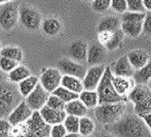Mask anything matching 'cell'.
<instances>
[{
	"instance_id": "cell-21",
	"label": "cell",
	"mask_w": 151,
	"mask_h": 137,
	"mask_svg": "<svg viewBox=\"0 0 151 137\" xmlns=\"http://www.w3.org/2000/svg\"><path fill=\"white\" fill-rule=\"evenodd\" d=\"M65 112L68 115H74V117H86V112H88V108H86V106L79 99H76L66 103Z\"/></svg>"
},
{
	"instance_id": "cell-47",
	"label": "cell",
	"mask_w": 151,
	"mask_h": 137,
	"mask_svg": "<svg viewBox=\"0 0 151 137\" xmlns=\"http://www.w3.org/2000/svg\"><path fill=\"white\" fill-rule=\"evenodd\" d=\"M100 137H112V136L109 135V134H103V135H101Z\"/></svg>"
},
{
	"instance_id": "cell-40",
	"label": "cell",
	"mask_w": 151,
	"mask_h": 137,
	"mask_svg": "<svg viewBox=\"0 0 151 137\" xmlns=\"http://www.w3.org/2000/svg\"><path fill=\"white\" fill-rule=\"evenodd\" d=\"M110 7L116 12L124 14L127 10V0H111V6Z\"/></svg>"
},
{
	"instance_id": "cell-7",
	"label": "cell",
	"mask_w": 151,
	"mask_h": 137,
	"mask_svg": "<svg viewBox=\"0 0 151 137\" xmlns=\"http://www.w3.org/2000/svg\"><path fill=\"white\" fill-rule=\"evenodd\" d=\"M58 69L63 75H70L83 80L86 73V68L84 65L75 62L71 59H62L58 62Z\"/></svg>"
},
{
	"instance_id": "cell-51",
	"label": "cell",
	"mask_w": 151,
	"mask_h": 137,
	"mask_svg": "<svg viewBox=\"0 0 151 137\" xmlns=\"http://www.w3.org/2000/svg\"><path fill=\"white\" fill-rule=\"evenodd\" d=\"M91 1H93V0H91Z\"/></svg>"
},
{
	"instance_id": "cell-34",
	"label": "cell",
	"mask_w": 151,
	"mask_h": 137,
	"mask_svg": "<svg viewBox=\"0 0 151 137\" xmlns=\"http://www.w3.org/2000/svg\"><path fill=\"white\" fill-rule=\"evenodd\" d=\"M146 14H142V12H127L122 14L121 16V23H137V22H143L145 19Z\"/></svg>"
},
{
	"instance_id": "cell-31",
	"label": "cell",
	"mask_w": 151,
	"mask_h": 137,
	"mask_svg": "<svg viewBox=\"0 0 151 137\" xmlns=\"http://www.w3.org/2000/svg\"><path fill=\"white\" fill-rule=\"evenodd\" d=\"M95 131V123L88 117H82L79 119V135L90 136Z\"/></svg>"
},
{
	"instance_id": "cell-20",
	"label": "cell",
	"mask_w": 151,
	"mask_h": 137,
	"mask_svg": "<svg viewBox=\"0 0 151 137\" xmlns=\"http://www.w3.org/2000/svg\"><path fill=\"white\" fill-rule=\"evenodd\" d=\"M112 83L115 89V91L120 96L127 97V93L131 91V89L134 87L132 78H121V76H112Z\"/></svg>"
},
{
	"instance_id": "cell-11",
	"label": "cell",
	"mask_w": 151,
	"mask_h": 137,
	"mask_svg": "<svg viewBox=\"0 0 151 137\" xmlns=\"http://www.w3.org/2000/svg\"><path fill=\"white\" fill-rule=\"evenodd\" d=\"M104 71H105V67L103 65L91 66L90 69H88L83 80H82L83 90L96 91L102 78H103Z\"/></svg>"
},
{
	"instance_id": "cell-6",
	"label": "cell",
	"mask_w": 151,
	"mask_h": 137,
	"mask_svg": "<svg viewBox=\"0 0 151 137\" xmlns=\"http://www.w3.org/2000/svg\"><path fill=\"white\" fill-rule=\"evenodd\" d=\"M19 22L29 31H37L41 25V16L34 7L23 4L19 7Z\"/></svg>"
},
{
	"instance_id": "cell-17",
	"label": "cell",
	"mask_w": 151,
	"mask_h": 137,
	"mask_svg": "<svg viewBox=\"0 0 151 137\" xmlns=\"http://www.w3.org/2000/svg\"><path fill=\"white\" fill-rule=\"evenodd\" d=\"M127 56L131 65L136 71L141 69L149 62V54L144 50H133L127 53Z\"/></svg>"
},
{
	"instance_id": "cell-12",
	"label": "cell",
	"mask_w": 151,
	"mask_h": 137,
	"mask_svg": "<svg viewBox=\"0 0 151 137\" xmlns=\"http://www.w3.org/2000/svg\"><path fill=\"white\" fill-rule=\"evenodd\" d=\"M111 72L114 76H121V78H133L134 74H135L136 70L131 65L127 56L124 55L117 59L115 62L112 63L111 66H109Z\"/></svg>"
},
{
	"instance_id": "cell-15",
	"label": "cell",
	"mask_w": 151,
	"mask_h": 137,
	"mask_svg": "<svg viewBox=\"0 0 151 137\" xmlns=\"http://www.w3.org/2000/svg\"><path fill=\"white\" fill-rule=\"evenodd\" d=\"M39 112L42 119L44 120V122L50 126L62 124L64 122V120H65V117H67V113L65 112V110H56L46 105H44L39 110Z\"/></svg>"
},
{
	"instance_id": "cell-41",
	"label": "cell",
	"mask_w": 151,
	"mask_h": 137,
	"mask_svg": "<svg viewBox=\"0 0 151 137\" xmlns=\"http://www.w3.org/2000/svg\"><path fill=\"white\" fill-rule=\"evenodd\" d=\"M67 134V130L65 129V126L62 124L52 126L50 129V137H64Z\"/></svg>"
},
{
	"instance_id": "cell-19",
	"label": "cell",
	"mask_w": 151,
	"mask_h": 137,
	"mask_svg": "<svg viewBox=\"0 0 151 137\" xmlns=\"http://www.w3.org/2000/svg\"><path fill=\"white\" fill-rule=\"evenodd\" d=\"M121 28V21L117 17H106V18L102 19L100 23L98 24V33L101 32H108V33H112Z\"/></svg>"
},
{
	"instance_id": "cell-44",
	"label": "cell",
	"mask_w": 151,
	"mask_h": 137,
	"mask_svg": "<svg viewBox=\"0 0 151 137\" xmlns=\"http://www.w3.org/2000/svg\"><path fill=\"white\" fill-rule=\"evenodd\" d=\"M143 3L145 9L148 10V12H151V0H143Z\"/></svg>"
},
{
	"instance_id": "cell-14",
	"label": "cell",
	"mask_w": 151,
	"mask_h": 137,
	"mask_svg": "<svg viewBox=\"0 0 151 137\" xmlns=\"http://www.w3.org/2000/svg\"><path fill=\"white\" fill-rule=\"evenodd\" d=\"M106 49L99 41L93 42L88 48V58L86 61L91 66L100 65L106 59Z\"/></svg>"
},
{
	"instance_id": "cell-10",
	"label": "cell",
	"mask_w": 151,
	"mask_h": 137,
	"mask_svg": "<svg viewBox=\"0 0 151 137\" xmlns=\"http://www.w3.org/2000/svg\"><path fill=\"white\" fill-rule=\"evenodd\" d=\"M32 113H33V111L29 107L27 102L23 100L9 113V115L7 117V121L9 122V124L12 127H16L18 125L26 123L32 117Z\"/></svg>"
},
{
	"instance_id": "cell-13",
	"label": "cell",
	"mask_w": 151,
	"mask_h": 137,
	"mask_svg": "<svg viewBox=\"0 0 151 137\" xmlns=\"http://www.w3.org/2000/svg\"><path fill=\"white\" fill-rule=\"evenodd\" d=\"M123 36H124V34H123L121 28L117 31L112 32V33L101 32V33H99V42L105 46L106 50L113 51L120 46V43L123 40Z\"/></svg>"
},
{
	"instance_id": "cell-23",
	"label": "cell",
	"mask_w": 151,
	"mask_h": 137,
	"mask_svg": "<svg viewBox=\"0 0 151 137\" xmlns=\"http://www.w3.org/2000/svg\"><path fill=\"white\" fill-rule=\"evenodd\" d=\"M61 86L66 89L70 90L71 92L76 94H80L83 91V85H82V80L77 78L70 75H63L62 76V82Z\"/></svg>"
},
{
	"instance_id": "cell-29",
	"label": "cell",
	"mask_w": 151,
	"mask_h": 137,
	"mask_svg": "<svg viewBox=\"0 0 151 137\" xmlns=\"http://www.w3.org/2000/svg\"><path fill=\"white\" fill-rule=\"evenodd\" d=\"M0 56L12 59L17 62H21L23 60V57H24L22 50L18 46H5V48L1 49Z\"/></svg>"
},
{
	"instance_id": "cell-2",
	"label": "cell",
	"mask_w": 151,
	"mask_h": 137,
	"mask_svg": "<svg viewBox=\"0 0 151 137\" xmlns=\"http://www.w3.org/2000/svg\"><path fill=\"white\" fill-rule=\"evenodd\" d=\"M24 100L16 83L0 76V119H5Z\"/></svg>"
},
{
	"instance_id": "cell-8",
	"label": "cell",
	"mask_w": 151,
	"mask_h": 137,
	"mask_svg": "<svg viewBox=\"0 0 151 137\" xmlns=\"http://www.w3.org/2000/svg\"><path fill=\"white\" fill-rule=\"evenodd\" d=\"M50 94L44 90L40 83L36 86V88L25 98V101L29 105L32 111H39L47 102V99Z\"/></svg>"
},
{
	"instance_id": "cell-22",
	"label": "cell",
	"mask_w": 151,
	"mask_h": 137,
	"mask_svg": "<svg viewBox=\"0 0 151 137\" xmlns=\"http://www.w3.org/2000/svg\"><path fill=\"white\" fill-rule=\"evenodd\" d=\"M41 29L44 34L48 36H55L62 30V23L56 18H48L42 21Z\"/></svg>"
},
{
	"instance_id": "cell-9",
	"label": "cell",
	"mask_w": 151,
	"mask_h": 137,
	"mask_svg": "<svg viewBox=\"0 0 151 137\" xmlns=\"http://www.w3.org/2000/svg\"><path fill=\"white\" fill-rule=\"evenodd\" d=\"M62 76H63V74L61 73L59 69L48 68V69L44 70L42 72L39 80V83L44 88L45 91L52 94L57 88H59L61 86Z\"/></svg>"
},
{
	"instance_id": "cell-50",
	"label": "cell",
	"mask_w": 151,
	"mask_h": 137,
	"mask_svg": "<svg viewBox=\"0 0 151 137\" xmlns=\"http://www.w3.org/2000/svg\"><path fill=\"white\" fill-rule=\"evenodd\" d=\"M0 51H1V43H0Z\"/></svg>"
},
{
	"instance_id": "cell-30",
	"label": "cell",
	"mask_w": 151,
	"mask_h": 137,
	"mask_svg": "<svg viewBox=\"0 0 151 137\" xmlns=\"http://www.w3.org/2000/svg\"><path fill=\"white\" fill-rule=\"evenodd\" d=\"M52 94L55 96H57V97H59L62 101H64L65 103H68V102L73 101V100H76L79 98V94L73 93V92L66 89V88L62 87V86H60L59 88H57Z\"/></svg>"
},
{
	"instance_id": "cell-16",
	"label": "cell",
	"mask_w": 151,
	"mask_h": 137,
	"mask_svg": "<svg viewBox=\"0 0 151 137\" xmlns=\"http://www.w3.org/2000/svg\"><path fill=\"white\" fill-rule=\"evenodd\" d=\"M88 46L82 40H75L69 46V56L71 60L78 63L86 61Z\"/></svg>"
},
{
	"instance_id": "cell-39",
	"label": "cell",
	"mask_w": 151,
	"mask_h": 137,
	"mask_svg": "<svg viewBox=\"0 0 151 137\" xmlns=\"http://www.w3.org/2000/svg\"><path fill=\"white\" fill-rule=\"evenodd\" d=\"M0 137H14L12 126L5 119H0Z\"/></svg>"
},
{
	"instance_id": "cell-27",
	"label": "cell",
	"mask_w": 151,
	"mask_h": 137,
	"mask_svg": "<svg viewBox=\"0 0 151 137\" xmlns=\"http://www.w3.org/2000/svg\"><path fill=\"white\" fill-rule=\"evenodd\" d=\"M121 30L124 35H127L132 38H136L143 32V22L121 23Z\"/></svg>"
},
{
	"instance_id": "cell-45",
	"label": "cell",
	"mask_w": 151,
	"mask_h": 137,
	"mask_svg": "<svg viewBox=\"0 0 151 137\" xmlns=\"http://www.w3.org/2000/svg\"><path fill=\"white\" fill-rule=\"evenodd\" d=\"M64 137H80L78 133H67Z\"/></svg>"
},
{
	"instance_id": "cell-46",
	"label": "cell",
	"mask_w": 151,
	"mask_h": 137,
	"mask_svg": "<svg viewBox=\"0 0 151 137\" xmlns=\"http://www.w3.org/2000/svg\"><path fill=\"white\" fill-rule=\"evenodd\" d=\"M10 1H14V0H0V4L6 3V2H10Z\"/></svg>"
},
{
	"instance_id": "cell-49",
	"label": "cell",
	"mask_w": 151,
	"mask_h": 137,
	"mask_svg": "<svg viewBox=\"0 0 151 137\" xmlns=\"http://www.w3.org/2000/svg\"><path fill=\"white\" fill-rule=\"evenodd\" d=\"M18 137H27V136H25V135H19Z\"/></svg>"
},
{
	"instance_id": "cell-28",
	"label": "cell",
	"mask_w": 151,
	"mask_h": 137,
	"mask_svg": "<svg viewBox=\"0 0 151 137\" xmlns=\"http://www.w3.org/2000/svg\"><path fill=\"white\" fill-rule=\"evenodd\" d=\"M133 80L136 83L147 85V83L151 80V60H149V62L144 67L135 72Z\"/></svg>"
},
{
	"instance_id": "cell-36",
	"label": "cell",
	"mask_w": 151,
	"mask_h": 137,
	"mask_svg": "<svg viewBox=\"0 0 151 137\" xmlns=\"http://www.w3.org/2000/svg\"><path fill=\"white\" fill-rule=\"evenodd\" d=\"M45 105L48 106V107H50V108H52V109H56V110H65L66 103L64 101H62L59 97H57V96L50 94Z\"/></svg>"
},
{
	"instance_id": "cell-38",
	"label": "cell",
	"mask_w": 151,
	"mask_h": 137,
	"mask_svg": "<svg viewBox=\"0 0 151 137\" xmlns=\"http://www.w3.org/2000/svg\"><path fill=\"white\" fill-rule=\"evenodd\" d=\"M111 6V0H93L91 7L97 12H104Z\"/></svg>"
},
{
	"instance_id": "cell-37",
	"label": "cell",
	"mask_w": 151,
	"mask_h": 137,
	"mask_svg": "<svg viewBox=\"0 0 151 137\" xmlns=\"http://www.w3.org/2000/svg\"><path fill=\"white\" fill-rule=\"evenodd\" d=\"M127 10L134 12H142L146 14V9L144 7L143 0H127Z\"/></svg>"
},
{
	"instance_id": "cell-42",
	"label": "cell",
	"mask_w": 151,
	"mask_h": 137,
	"mask_svg": "<svg viewBox=\"0 0 151 137\" xmlns=\"http://www.w3.org/2000/svg\"><path fill=\"white\" fill-rule=\"evenodd\" d=\"M143 32L147 35H151V12H146L143 21Z\"/></svg>"
},
{
	"instance_id": "cell-43",
	"label": "cell",
	"mask_w": 151,
	"mask_h": 137,
	"mask_svg": "<svg viewBox=\"0 0 151 137\" xmlns=\"http://www.w3.org/2000/svg\"><path fill=\"white\" fill-rule=\"evenodd\" d=\"M141 119L143 120L146 127H147L148 130H149V133L151 134V112L148 113V115H143V117H141Z\"/></svg>"
},
{
	"instance_id": "cell-1",
	"label": "cell",
	"mask_w": 151,
	"mask_h": 137,
	"mask_svg": "<svg viewBox=\"0 0 151 137\" xmlns=\"http://www.w3.org/2000/svg\"><path fill=\"white\" fill-rule=\"evenodd\" d=\"M110 129L118 137H145L149 133L143 120L137 115H122Z\"/></svg>"
},
{
	"instance_id": "cell-32",
	"label": "cell",
	"mask_w": 151,
	"mask_h": 137,
	"mask_svg": "<svg viewBox=\"0 0 151 137\" xmlns=\"http://www.w3.org/2000/svg\"><path fill=\"white\" fill-rule=\"evenodd\" d=\"M134 110L138 117H143L145 115L151 112V96L145 98L139 103L134 104Z\"/></svg>"
},
{
	"instance_id": "cell-18",
	"label": "cell",
	"mask_w": 151,
	"mask_h": 137,
	"mask_svg": "<svg viewBox=\"0 0 151 137\" xmlns=\"http://www.w3.org/2000/svg\"><path fill=\"white\" fill-rule=\"evenodd\" d=\"M151 96V91L147 85H142V83H136L131 91L127 93V100L132 103L136 104L141 102L145 98Z\"/></svg>"
},
{
	"instance_id": "cell-24",
	"label": "cell",
	"mask_w": 151,
	"mask_h": 137,
	"mask_svg": "<svg viewBox=\"0 0 151 137\" xmlns=\"http://www.w3.org/2000/svg\"><path fill=\"white\" fill-rule=\"evenodd\" d=\"M30 75H31L30 70L26 66L18 65L14 70H12L9 73H7V78L9 82L14 83H19L22 82V80H26Z\"/></svg>"
},
{
	"instance_id": "cell-26",
	"label": "cell",
	"mask_w": 151,
	"mask_h": 137,
	"mask_svg": "<svg viewBox=\"0 0 151 137\" xmlns=\"http://www.w3.org/2000/svg\"><path fill=\"white\" fill-rule=\"evenodd\" d=\"M78 99L86 106V108H93L99 105V98H98L97 91L83 90L79 94V98Z\"/></svg>"
},
{
	"instance_id": "cell-25",
	"label": "cell",
	"mask_w": 151,
	"mask_h": 137,
	"mask_svg": "<svg viewBox=\"0 0 151 137\" xmlns=\"http://www.w3.org/2000/svg\"><path fill=\"white\" fill-rule=\"evenodd\" d=\"M38 83H39V80H38L36 76H33V75H30L29 78H27L26 80L19 83L18 88H19V91H20L21 95L24 98H26L27 96L35 89Z\"/></svg>"
},
{
	"instance_id": "cell-48",
	"label": "cell",
	"mask_w": 151,
	"mask_h": 137,
	"mask_svg": "<svg viewBox=\"0 0 151 137\" xmlns=\"http://www.w3.org/2000/svg\"><path fill=\"white\" fill-rule=\"evenodd\" d=\"M147 86H148V88L150 89V91H151V80H149V82L147 83Z\"/></svg>"
},
{
	"instance_id": "cell-4",
	"label": "cell",
	"mask_w": 151,
	"mask_h": 137,
	"mask_svg": "<svg viewBox=\"0 0 151 137\" xmlns=\"http://www.w3.org/2000/svg\"><path fill=\"white\" fill-rule=\"evenodd\" d=\"M125 104H101L95 107V117L101 124H113L124 115Z\"/></svg>"
},
{
	"instance_id": "cell-3",
	"label": "cell",
	"mask_w": 151,
	"mask_h": 137,
	"mask_svg": "<svg viewBox=\"0 0 151 137\" xmlns=\"http://www.w3.org/2000/svg\"><path fill=\"white\" fill-rule=\"evenodd\" d=\"M112 74L109 66L105 67L103 78L97 88L98 98H99V105L101 104H114V103H124L127 100V97L120 96L115 91L112 83Z\"/></svg>"
},
{
	"instance_id": "cell-5",
	"label": "cell",
	"mask_w": 151,
	"mask_h": 137,
	"mask_svg": "<svg viewBox=\"0 0 151 137\" xmlns=\"http://www.w3.org/2000/svg\"><path fill=\"white\" fill-rule=\"evenodd\" d=\"M19 4L16 1L0 4V28L12 31L19 23Z\"/></svg>"
},
{
	"instance_id": "cell-33",
	"label": "cell",
	"mask_w": 151,
	"mask_h": 137,
	"mask_svg": "<svg viewBox=\"0 0 151 137\" xmlns=\"http://www.w3.org/2000/svg\"><path fill=\"white\" fill-rule=\"evenodd\" d=\"M79 119L80 117L67 115V117L63 122V125L65 126L67 133H78L79 132Z\"/></svg>"
},
{
	"instance_id": "cell-35",
	"label": "cell",
	"mask_w": 151,
	"mask_h": 137,
	"mask_svg": "<svg viewBox=\"0 0 151 137\" xmlns=\"http://www.w3.org/2000/svg\"><path fill=\"white\" fill-rule=\"evenodd\" d=\"M18 65H19V62L0 56V69L3 72H5V73H9Z\"/></svg>"
}]
</instances>
